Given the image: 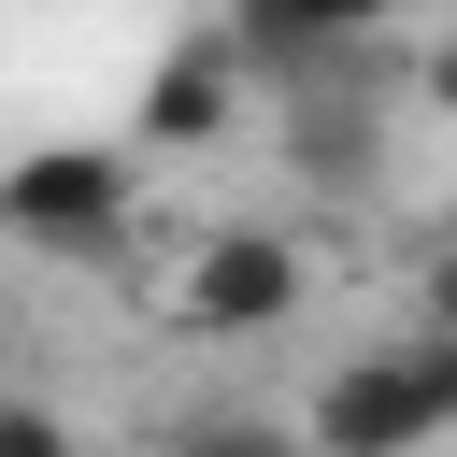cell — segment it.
I'll list each match as a JSON object with an SVG mask.
<instances>
[{"instance_id":"cell-4","label":"cell","mask_w":457,"mask_h":457,"mask_svg":"<svg viewBox=\"0 0 457 457\" xmlns=\"http://www.w3.org/2000/svg\"><path fill=\"white\" fill-rule=\"evenodd\" d=\"M400 0H228V57H328V43H357V29H386Z\"/></svg>"},{"instance_id":"cell-5","label":"cell","mask_w":457,"mask_h":457,"mask_svg":"<svg viewBox=\"0 0 457 457\" xmlns=\"http://www.w3.org/2000/svg\"><path fill=\"white\" fill-rule=\"evenodd\" d=\"M228 100H243V57H228V43H186V57H157V86H143V143H214Z\"/></svg>"},{"instance_id":"cell-7","label":"cell","mask_w":457,"mask_h":457,"mask_svg":"<svg viewBox=\"0 0 457 457\" xmlns=\"http://www.w3.org/2000/svg\"><path fill=\"white\" fill-rule=\"evenodd\" d=\"M0 457H71V428H57L43 400H0Z\"/></svg>"},{"instance_id":"cell-9","label":"cell","mask_w":457,"mask_h":457,"mask_svg":"<svg viewBox=\"0 0 457 457\" xmlns=\"http://www.w3.org/2000/svg\"><path fill=\"white\" fill-rule=\"evenodd\" d=\"M428 100H443V114H457V43H443V57H428Z\"/></svg>"},{"instance_id":"cell-8","label":"cell","mask_w":457,"mask_h":457,"mask_svg":"<svg viewBox=\"0 0 457 457\" xmlns=\"http://www.w3.org/2000/svg\"><path fill=\"white\" fill-rule=\"evenodd\" d=\"M428 328H443V343H457V243H443V257H428Z\"/></svg>"},{"instance_id":"cell-6","label":"cell","mask_w":457,"mask_h":457,"mask_svg":"<svg viewBox=\"0 0 457 457\" xmlns=\"http://www.w3.org/2000/svg\"><path fill=\"white\" fill-rule=\"evenodd\" d=\"M171 457H300V443H286L271 414H200V428H186Z\"/></svg>"},{"instance_id":"cell-2","label":"cell","mask_w":457,"mask_h":457,"mask_svg":"<svg viewBox=\"0 0 457 457\" xmlns=\"http://www.w3.org/2000/svg\"><path fill=\"white\" fill-rule=\"evenodd\" d=\"M0 228L43 243V257H100V243L129 228V157H114V143H29V157L0 171Z\"/></svg>"},{"instance_id":"cell-1","label":"cell","mask_w":457,"mask_h":457,"mask_svg":"<svg viewBox=\"0 0 457 457\" xmlns=\"http://www.w3.org/2000/svg\"><path fill=\"white\" fill-rule=\"evenodd\" d=\"M457 428V343H386V357H343L328 400H314V457H414Z\"/></svg>"},{"instance_id":"cell-3","label":"cell","mask_w":457,"mask_h":457,"mask_svg":"<svg viewBox=\"0 0 457 457\" xmlns=\"http://www.w3.org/2000/svg\"><path fill=\"white\" fill-rule=\"evenodd\" d=\"M186 314H200V328H228V343L286 328V314H300V243H286V228H214V243H200V271H186Z\"/></svg>"}]
</instances>
